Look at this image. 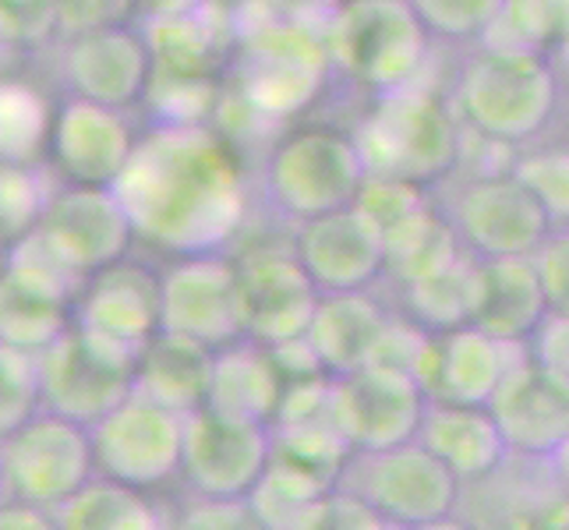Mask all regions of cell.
<instances>
[{
  "instance_id": "2e32d148",
  "label": "cell",
  "mask_w": 569,
  "mask_h": 530,
  "mask_svg": "<svg viewBox=\"0 0 569 530\" xmlns=\"http://www.w3.org/2000/svg\"><path fill=\"white\" fill-rule=\"evenodd\" d=\"M449 220L463 248L478 259H523V254H535L556 230L513 167L481 173L463 184Z\"/></svg>"
},
{
  "instance_id": "484cf974",
  "label": "cell",
  "mask_w": 569,
  "mask_h": 530,
  "mask_svg": "<svg viewBox=\"0 0 569 530\" xmlns=\"http://www.w3.org/2000/svg\"><path fill=\"white\" fill-rule=\"evenodd\" d=\"M216 350L160 329L134 358V392L173 414H194L209 403Z\"/></svg>"
},
{
  "instance_id": "9a60e30c",
  "label": "cell",
  "mask_w": 569,
  "mask_h": 530,
  "mask_svg": "<svg viewBox=\"0 0 569 530\" xmlns=\"http://www.w3.org/2000/svg\"><path fill=\"white\" fill-rule=\"evenodd\" d=\"M428 397L407 368L371 361L332 379L329 414L355 446V453H376L418 439Z\"/></svg>"
},
{
  "instance_id": "ffe728a7",
  "label": "cell",
  "mask_w": 569,
  "mask_h": 530,
  "mask_svg": "<svg viewBox=\"0 0 569 530\" xmlns=\"http://www.w3.org/2000/svg\"><path fill=\"white\" fill-rule=\"evenodd\" d=\"M139 134L124 110L68 96L53 113V131L47 160L53 163L61 184L113 188L128 170Z\"/></svg>"
},
{
  "instance_id": "52a82bcc",
  "label": "cell",
  "mask_w": 569,
  "mask_h": 530,
  "mask_svg": "<svg viewBox=\"0 0 569 530\" xmlns=\"http://www.w3.org/2000/svg\"><path fill=\"white\" fill-rule=\"evenodd\" d=\"M0 474H4V499L57 513L96 478L89 428L39 407L26 424L0 439Z\"/></svg>"
},
{
  "instance_id": "d590c367",
  "label": "cell",
  "mask_w": 569,
  "mask_h": 530,
  "mask_svg": "<svg viewBox=\"0 0 569 530\" xmlns=\"http://www.w3.org/2000/svg\"><path fill=\"white\" fill-rule=\"evenodd\" d=\"M332 488L337 484L308 474V470L293 467L280 457H269L266 474L251 488L248 506L254 509V517L262 520L266 530H293L308 509L322 496H329Z\"/></svg>"
},
{
  "instance_id": "9c48e42d",
  "label": "cell",
  "mask_w": 569,
  "mask_h": 530,
  "mask_svg": "<svg viewBox=\"0 0 569 530\" xmlns=\"http://www.w3.org/2000/svg\"><path fill=\"white\" fill-rule=\"evenodd\" d=\"M453 517L470 530H569V484L552 457L509 453L460 481Z\"/></svg>"
},
{
  "instance_id": "c3c4849f",
  "label": "cell",
  "mask_w": 569,
  "mask_h": 530,
  "mask_svg": "<svg viewBox=\"0 0 569 530\" xmlns=\"http://www.w3.org/2000/svg\"><path fill=\"white\" fill-rule=\"evenodd\" d=\"M343 0H280V8L290 14H305V18H316V11H332L340 8Z\"/></svg>"
},
{
  "instance_id": "f6af8a7d",
  "label": "cell",
  "mask_w": 569,
  "mask_h": 530,
  "mask_svg": "<svg viewBox=\"0 0 569 530\" xmlns=\"http://www.w3.org/2000/svg\"><path fill=\"white\" fill-rule=\"evenodd\" d=\"M527 347H531L535 358H541L545 364H552L569 376V319L548 311L545 322L538 326V332L527 340Z\"/></svg>"
},
{
  "instance_id": "7bdbcfd3",
  "label": "cell",
  "mask_w": 569,
  "mask_h": 530,
  "mask_svg": "<svg viewBox=\"0 0 569 530\" xmlns=\"http://www.w3.org/2000/svg\"><path fill=\"white\" fill-rule=\"evenodd\" d=\"M293 530H392V527L358 496L343 492V488H332L329 496H322L308 509Z\"/></svg>"
},
{
  "instance_id": "f907efd6",
  "label": "cell",
  "mask_w": 569,
  "mask_h": 530,
  "mask_svg": "<svg viewBox=\"0 0 569 530\" xmlns=\"http://www.w3.org/2000/svg\"><path fill=\"white\" fill-rule=\"evenodd\" d=\"M552 463H556V470L562 474V481L569 484V436L562 439V446H559L556 453H552Z\"/></svg>"
},
{
  "instance_id": "681fc988",
  "label": "cell",
  "mask_w": 569,
  "mask_h": 530,
  "mask_svg": "<svg viewBox=\"0 0 569 530\" xmlns=\"http://www.w3.org/2000/svg\"><path fill=\"white\" fill-rule=\"evenodd\" d=\"M392 530H470L460 517H442L431 523H418V527H392Z\"/></svg>"
},
{
  "instance_id": "ee69618b",
  "label": "cell",
  "mask_w": 569,
  "mask_h": 530,
  "mask_svg": "<svg viewBox=\"0 0 569 530\" xmlns=\"http://www.w3.org/2000/svg\"><path fill=\"white\" fill-rule=\"evenodd\" d=\"M535 266L545 287L548 311L569 319V227L548 233V241L535 251Z\"/></svg>"
},
{
  "instance_id": "7402d4cb",
  "label": "cell",
  "mask_w": 569,
  "mask_h": 530,
  "mask_svg": "<svg viewBox=\"0 0 569 530\" xmlns=\"http://www.w3.org/2000/svg\"><path fill=\"white\" fill-rule=\"evenodd\" d=\"M290 244L322 293L371 290L386 277V238L358 206L298 223Z\"/></svg>"
},
{
  "instance_id": "e0dca14e",
  "label": "cell",
  "mask_w": 569,
  "mask_h": 530,
  "mask_svg": "<svg viewBox=\"0 0 569 530\" xmlns=\"http://www.w3.org/2000/svg\"><path fill=\"white\" fill-rule=\"evenodd\" d=\"M163 329L212 350L244 340L238 262L227 251L181 254L160 272Z\"/></svg>"
},
{
  "instance_id": "d6986e66",
  "label": "cell",
  "mask_w": 569,
  "mask_h": 530,
  "mask_svg": "<svg viewBox=\"0 0 569 530\" xmlns=\"http://www.w3.org/2000/svg\"><path fill=\"white\" fill-rule=\"evenodd\" d=\"M233 262H238L244 340L262 347L301 340L316 319L322 290L308 277L293 244L251 248L244 254H233Z\"/></svg>"
},
{
  "instance_id": "4fadbf2b",
  "label": "cell",
  "mask_w": 569,
  "mask_h": 530,
  "mask_svg": "<svg viewBox=\"0 0 569 530\" xmlns=\"http://www.w3.org/2000/svg\"><path fill=\"white\" fill-rule=\"evenodd\" d=\"M272 457V431L262 421L199 407L184 418L181 484L199 499H248Z\"/></svg>"
},
{
  "instance_id": "e575fe53",
  "label": "cell",
  "mask_w": 569,
  "mask_h": 530,
  "mask_svg": "<svg viewBox=\"0 0 569 530\" xmlns=\"http://www.w3.org/2000/svg\"><path fill=\"white\" fill-rule=\"evenodd\" d=\"M53 107L36 86L18 74L0 78V163L36 167L47 156Z\"/></svg>"
},
{
  "instance_id": "bcb514c9",
  "label": "cell",
  "mask_w": 569,
  "mask_h": 530,
  "mask_svg": "<svg viewBox=\"0 0 569 530\" xmlns=\"http://www.w3.org/2000/svg\"><path fill=\"white\" fill-rule=\"evenodd\" d=\"M0 530H61V520H57L53 509L0 499Z\"/></svg>"
},
{
  "instance_id": "83f0119b",
  "label": "cell",
  "mask_w": 569,
  "mask_h": 530,
  "mask_svg": "<svg viewBox=\"0 0 569 530\" xmlns=\"http://www.w3.org/2000/svg\"><path fill=\"white\" fill-rule=\"evenodd\" d=\"M146 36L156 57V71L209 74V68L223 61L233 43V14L216 0H194L188 8L163 11L152 29H146Z\"/></svg>"
},
{
  "instance_id": "4316f807",
  "label": "cell",
  "mask_w": 569,
  "mask_h": 530,
  "mask_svg": "<svg viewBox=\"0 0 569 530\" xmlns=\"http://www.w3.org/2000/svg\"><path fill=\"white\" fill-rule=\"evenodd\" d=\"M548 316L535 254L523 259H481V293L475 326L509 343H527Z\"/></svg>"
},
{
  "instance_id": "5b68a950",
  "label": "cell",
  "mask_w": 569,
  "mask_h": 530,
  "mask_svg": "<svg viewBox=\"0 0 569 530\" xmlns=\"http://www.w3.org/2000/svg\"><path fill=\"white\" fill-rule=\"evenodd\" d=\"M332 68L368 92H397L421 82L431 32L410 0H343L326 18Z\"/></svg>"
},
{
  "instance_id": "ac0fdd59",
  "label": "cell",
  "mask_w": 569,
  "mask_h": 530,
  "mask_svg": "<svg viewBox=\"0 0 569 530\" xmlns=\"http://www.w3.org/2000/svg\"><path fill=\"white\" fill-rule=\"evenodd\" d=\"M531 347L509 343L475 322L446 332H428L410 376L425 389L428 403H460V407H488L502 379L513 371Z\"/></svg>"
},
{
  "instance_id": "836d02e7",
  "label": "cell",
  "mask_w": 569,
  "mask_h": 530,
  "mask_svg": "<svg viewBox=\"0 0 569 530\" xmlns=\"http://www.w3.org/2000/svg\"><path fill=\"white\" fill-rule=\"evenodd\" d=\"M269 431H272V457L301 467L329 484H340L347 460L355 457V446L343 439L329 407L298 418H277L269 424Z\"/></svg>"
},
{
  "instance_id": "277c9868",
  "label": "cell",
  "mask_w": 569,
  "mask_h": 530,
  "mask_svg": "<svg viewBox=\"0 0 569 530\" xmlns=\"http://www.w3.org/2000/svg\"><path fill=\"white\" fill-rule=\"evenodd\" d=\"M332 57L316 18L272 11L241 39L238 89L254 117L287 121L308 110L326 89Z\"/></svg>"
},
{
  "instance_id": "603a6c76",
  "label": "cell",
  "mask_w": 569,
  "mask_h": 530,
  "mask_svg": "<svg viewBox=\"0 0 569 530\" xmlns=\"http://www.w3.org/2000/svg\"><path fill=\"white\" fill-rule=\"evenodd\" d=\"M74 326L139 353L163 329L160 272L131 254L92 272L74 293Z\"/></svg>"
},
{
  "instance_id": "b9f144b4",
  "label": "cell",
  "mask_w": 569,
  "mask_h": 530,
  "mask_svg": "<svg viewBox=\"0 0 569 530\" xmlns=\"http://www.w3.org/2000/svg\"><path fill=\"white\" fill-rule=\"evenodd\" d=\"M355 206L386 233L389 227L407 220L410 212L428 206V199H425V188H418V184L392 181V177H368Z\"/></svg>"
},
{
  "instance_id": "816d5d0a",
  "label": "cell",
  "mask_w": 569,
  "mask_h": 530,
  "mask_svg": "<svg viewBox=\"0 0 569 530\" xmlns=\"http://www.w3.org/2000/svg\"><path fill=\"white\" fill-rule=\"evenodd\" d=\"M552 61H556V68H562V71L569 74V43H566V47H562V50L552 57Z\"/></svg>"
},
{
  "instance_id": "74e56055",
  "label": "cell",
  "mask_w": 569,
  "mask_h": 530,
  "mask_svg": "<svg viewBox=\"0 0 569 530\" xmlns=\"http://www.w3.org/2000/svg\"><path fill=\"white\" fill-rule=\"evenodd\" d=\"M513 173L541 202L552 227H569V146H541L513 160Z\"/></svg>"
},
{
  "instance_id": "44dd1931",
  "label": "cell",
  "mask_w": 569,
  "mask_h": 530,
  "mask_svg": "<svg viewBox=\"0 0 569 530\" xmlns=\"http://www.w3.org/2000/svg\"><path fill=\"white\" fill-rule=\"evenodd\" d=\"M64 78L71 96H82L92 103L113 110L142 103L156 78L149 36L124 22L74 32L64 53Z\"/></svg>"
},
{
  "instance_id": "ab89813d",
  "label": "cell",
  "mask_w": 569,
  "mask_h": 530,
  "mask_svg": "<svg viewBox=\"0 0 569 530\" xmlns=\"http://www.w3.org/2000/svg\"><path fill=\"white\" fill-rule=\"evenodd\" d=\"M431 36L485 39L499 22L506 0H410Z\"/></svg>"
},
{
  "instance_id": "4dcf8cb0",
  "label": "cell",
  "mask_w": 569,
  "mask_h": 530,
  "mask_svg": "<svg viewBox=\"0 0 569 530\" xmlns=\"http://www.w3.org/2000/svg\"><path fill=\"white\" fill-rule=\"evenodd\" d=\"M382 238H386V277L382 280H392L397 287L436 277V272L449 269L467 251L453 220L431 206L410 212L407 220L389 227Z\"/></svg>"
},
{
  "instance_id": "f1b7e54d",
  "label": "cell",
  "mask_w": 569,
  "mask_h": 530,
  "mask_svg": "<svg viewBox=\"0 0 569 530\" xmlns=\"http://www.w3.org/2000/svg\"><path fill=\"white\" fill-rule=\"evenodd\" d=\"M418 442L431 457H439L457 481H470L499 463L509 446L488 407H460V403H428Z\"/></svg>"
},
{
  "instance_id": "8992f818",
  "label": "cell",
  "mask_w": 569,
  "mask_h": 530,
  "mask_svg": "<svg viewBox=\"0 0 569 530\" xmlns=\"http://www.w3.org/2000/svg\"><path fill=\"white\" fill-rule=\"evenodd\" d=\"M365 181L368 167L355 134H343L326 124L283 134L266 167L272 206L298 223L355 206Z\"/></svg>"
},
{
  "instance_id": "d6a6232c",
  "label": "cell",
  "mask_w": 569,
  "mask_h": 530,
  "mask_svg": "<svg viewBox=\"0 0 569 530\" xmlns=\"http://www.w3.org/2000/svg\"><path fill=\"white\" fill-rule=\"evenodd\" d=\"M61 530H170V509L142 488L96 474L57 509Z\"/></svg>"
},
{
  "instance_id": "5bb4252c",
  "label": "cell",
  "mask_w": 569,
  "mask_h": 530,
  "mask_svg": "<svg viewBox=\"0 0 569 530\" xmlns=\"http://www.w3.org/2000/svg\"><path fill=\"white\" fill-rule=\"evenodd\" d=\"M78 283L32 238L0 259V343L39 358L74 326Z\"/></svg>"
},
{
  "instance_id": "f35d334b",
  "label": "cell",
  "mask_w": 569,
  "mask_h": 530,
  "mask_svg": "<svg viewBox=\"0 0 569 530\" xmlns=\"http://www.w3.org/2000/svg\"><path fill=\"white\" fill-rule=\"evenodd\" d=\"M39 407H43V397H39L36 358L0 343V439L26 424Z\"/></svg>"
},
{
  "instance_id": "d4e9b609",
  "label": "cell",
  "mask_w": 569,
  "mask_h": 530,
  "mask_svg": "<svg viewBox=\"0 0 569 530\" xmlns=\"http://www.w3.org/2000/svg\"><path fill=\"white\" fill-rule=\"evenodd\" d=\"M392 319H397V311H389L379 298H371V290L322 293L305 340L316 350L326 376L340 379L347 371L379 361Z\"/></svg>"
},
{
  "instance_id": "60d3db41",
  "label": "cell",
  "mask_w": 569,
  "mask_h": 530,
  "mask_svg": "<svg viewBox=\"0 0 569 530\" xmlns=\"http://www.w3.org/2000/svg\"><path fill=\"white\" fill-rule=\"evenodd\" d=\"M170 530H266L248 499H199L188 496L170 509Z\"/></svg>"
},
{
  "instance_id": "8d00e7d4",
  "label": "cell",
  "mask_w": 569,
  "mask_h": 530,
  "mask_svg": "<svg viewBox=\"0 0 569 530\" xmlns=\"http://www.w3.org/2000/svg\"><path fill=\"white\" fill-rule=\"evenodd\" d=\"M485 43L556 57L569 43V0H506Z\"/></svg>"
},
{
  "instance_id": "f546056e",
  "label": "cell",
  "mask_w": 569,
  "mask_h": 530,
  "mask_svg": "<svg viewBox=\"0 0 569 530\" xmlns=\"http://www.w3.org/2000/svg\"><path fill=\"white\" fill-rule=\"evenodd\" d=\"M283 392H287V379H283V371L269 347L238 340L223 350H216L209 407H220L227 414L272 424Z\"/></svg>"
},
{
  "instance_id": "f5cc1de1",
  "label": "cell",
  "mask_w": 569,
  "mask_h": 530,
  "mask_svg": "<svg viewBox=\"0 0 569 530\" xmlns=\"http://www.w3.org/2000/svg\"><path fill=\"white\" fill-rule=\"evenodd\" d=\"M0 499H4V474H0Z\"/></svg>"
},
{
  "instance_id": "6da1fadb",
  "label": "cell",
  "mask_w": 569,
  "mask_h": 530,
  "mask_svg": "<svg viewBox=\"0 0 569 530\" xmlns=\"http://www.w3.org/2000/svg\"><path fill=\"white\" fill-rule=\"evenodd\" d=\"M113 191L134 238L170 259L227 251L248 216L241 156L209 124H156Z\"/></svg>"
},
{
  "instance_id": "8fae6325",
  "label": "cell",
  "mask_w": 569,
  "mask_h": 530,
  "mask_svg": "<svg viewBox=\"0 0 569 530\" xmlns=\"http://www.w3.org/2000/svg\"><path fill=\"white\" fill-rule=\"evenodd\" d=\"M29 238L82 287L100 272L131 254L134 227L113 188L61 184L50 191L36 230Z\"/></svg>"
},
{
  "instance_id": "30bf717a",
  "label": "cell",
  "mask_w": 569,
  "mask_h": 530,
  "mask_svg": "<svg viewBox=\"0 0 569 530\" xmlns=\"http://www.w3.org/2000/svg\"><path fill=\"white\" fill-rule=\"evenodd\" d=\"M134 358L139 353L71 326L36 358L43 407L92 428L134 392Z\"/></svg>"
},
{
  "instance_id": "7c38bea8",
  "label": "cell",
  "mask_w": 569,
  "mask_h": 530,
  "mask_svg": "<svg viewBox=\"0 0 569 530\" xmlns=\"http://www.w3.org/2000/svg\"><path fill=\"white\" fill-rule=\"evenodd\" d=\"M89 436L100 478L142 488L152 496L181 481L184 414H173V410L131 392L121 407L89 428Z\"/></svg>"
},
{
  "instance_id": "cb8c5ba5",
  "label": "cell",
  "mask_w": 569,
  "mask_h": 530,
  "mask_svg": "<svg viewBox=\"0 0 569 530\" xmlns=\"http://www.w3.org/2000/svg\"><path fill=\"white\" fill-rule=\"evenodd\" d=\"M488 410L509 449L552 457L569 436V376L527 353L502 379Z\"/></svg>"
},
{
  "instance_id": "1f68e13d",
  "label": "cell",
  "mask_w": 569,
  "mask_h": 530,
  "mask_svg": "<svg viewBox=\"0 0 569 530\" xmlns=\"http://www.w3.org/2000/svg\"><path fill=\"white\" fill-rule=\"evenodd\" d=\"M481 293V259L463 251L436 277L397 287V311L425 332H446L475 322Z\"/></svg>"
},
{
  "instance_id": "7a4b0ae2",
  "label": "cell",
  "mask_w": 569,
  "mask_h": 530,
  "mask_svg": "<svg viewBox=\"0 0 569 530\" xmlns=\"http://www.w3.org/2000/svg\"><path fill=\"white\" fill-rule=\"evenodd\" d=\"M368 177L436 184L463 160V121L436 89L407 86L376 96L355 131Z\"/></svg>"
},
{
  "instance_id": "3957f363",
  "label": "cell",
  "mask_w": 569,
  "mask_h": 530,
  "mask_svg": "<svg viewBox=\"0 0 569 530\" xmlns=\"http://www.w3.org/2000/svg\"><path fill=\"white\" fill-rule=\"evenodd\" d=\"M559 103V68L548 53L485 43L470 57L460 86V121L485 142L523 146L552 121Z\"/></svg>"
},
{
  "instance_id": "ba28073f",
  "label": "cell",
  "mask_w": 569,
  "mask_h": 530,
  "mask_svg": "<svg viewBox=\"0 0 569 530\" xmlns=\"http://www.w3.org/2000/svg\"><path fill=\"white\" fill-rule=\"evenodd\" d=\"M337 488L368 502L389 527H418L453 517L460 496L457 474L418 439L376 453H355Z\"/></svg>"
},
{
  "instance_id": "7dc6e473",
  "label": "cell",
  "mask_w": 569,
  "mask_h": 530,
  "mask_svg": "<svg viewBox=\"0 0 569 530\" xmlns=\"http://www.w3.org/2000/svg\"><path fill=\"white\" fill-rule=\"evenodd\" d=\"M26 22L8 4H0V78H11L18 71L26 50Z\"/></svg>"
}]
</instances>
